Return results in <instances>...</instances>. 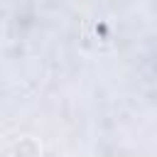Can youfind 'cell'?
Here are the masks:
<instances>
[{"label":"cell","mask_w":157,"mask_h":157,"mask_svg":"<svg viewBox=\"0 0 157 157\" xmlns=\"http://www.w3.org/2000/svg\"><path fill=\"white\" fill-rule=\"evenodd\" d=\"M15 157H39V145L32 137L20 140V145L15 147Z\"/></svg>","instance_id":"6da1fadb"}]
</instances>
